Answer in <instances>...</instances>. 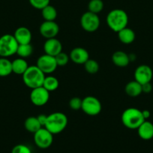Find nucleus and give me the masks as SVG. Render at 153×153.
Segmentation results:
<instances>
[{"instance_id":"1","label":"nucleus","mask_w":153,"mask_h":153,"mask_svg":"<svg viewBox=\"0 0 153 153\" xmlns=\"http://www.w3.org/2000/svg\"><path fill=\"white\" fill-rule=\"evenodd\" d=\"M128 16L127 13L122 9H113L106 16V23L112 31L118 33L127 27Z\"/></svg>"},{"instance_id":"2","label":"nucleus","mask_w":153,"mask_h":153,"mask_svg":"<svg viewBox=\"0 0 153 153\" xmlns=\"http://www.w3.org/2000/svg\"><path fill=\"white\" fill-rule=\"evenodd\" d=\"M67 125V116L62 112H54L47 115L44 128L50 131L52 134H56L64 131Z\"/></svg>"},{"instance_id":"3","label":"nucleus","mask_w":153,"mask_h":153,"mask_svg":"<svg viewBox=\"0 0 153 153\" xmlns=\"http://www.w3.org/2000/svg\"><path fill=\"white\" fill-rule=\"evenodd\" d=\"M22 76L26 86L31 89L41 87L45 79V74L37 66H28Z\"/></svg>"},{"instance_id":"4","label":"nucleus","mask_w":153,"mask_h":153,"mask_svg":"<svg viewBox=\"0 0 153 153\" xmlns=\"http://www.w3.org/2000/svg\"><path fill=\"white\" fill-rule=\"evenodd\" d=\"M122 123L129 129H137L138 127L146 120L142 116V111L135 108H129L122 114Z\"/></svg>"},{"instance_id":"5","label":"nucleus","mask_w":153,"mask_h":153,"mask_svg":"<svg viewBox=\"0 0 153 153\" xmlns=\"http://www.w3.org/2000/svg\"><path fill=\"white\" fill-rule=\"evenodd\" d=\"M19 43L14 35L4 34L0 37V56L8 58L16 54Z\"/></svg>"},{"instance_id":"6","label":"nucleus","mask_w":153,"mask_h":153,"mask_svg":"<svg viewBox=\"0 0 153 153\" xmlns=\"http://www.w3.org/2000/svg\"><path fill=\"white\" fill-rule=\"evenodd\" d=\"M80 25L82 29L88 32H94L100 26V19L97 13L87 11L80 18Z\"/></svg>"},{"instance_id":"7","label":"nucleus","mask_w":153,"mask_h":153,"mask_svg":"<svg viewBox=\"0 0 153 153\" xmlns=\"http://www.w3.org/2000/svg\"><path fill=\"white\" fill-rule=\"evenodd\" d=\"M101 103L94 97H86L82 100V111L89 116H96L101 111Z\"/></svg>"},{"instance_id":"8","label":"nucleus","mask_w":153,"mask_h":153,"mask_svg":"<svg viewBox=\"0 0 153 153\" xmlns=\"http://www.w3.org/2000/svg\"><path fill=\"white\" fill-rule=\"evenodd\" d=\"M34 141L40 149H47L53 142V134L46 128H40L34 134Z\"/></svg>"},{"instance_id":"9","label":"nucleus","mask_w":153,"mask_h":153,"mask_svg":"<svg viewBox=\"0 0 153 153\" xmlns=\"http://www.w3.org/2000/svg\"><path fill=\"white\" fill-rule=\"evenodd\" d=\"M37 66L44 74H50L57 68L55 57L44 54L39 57L37 60Z\"/></svg>"},{"instance_id":"10","label":"nucleus","mask_w":153,"mask_h":153,"mask_svg":"<svg viewBox=\"0 0 153 153\" xmlns=\"http://www.w3.org/2000/svg\"><path fill=\"white\" fill-rule=\"evenodd\" d=\"M50 99V92L43 86L32 89L30 100L36 106H43L47 103Z\"/></svg>"},{"instance_id":"11","label":"nucleus","mask_w":153,"mask_h":153,"mask_svg":"<svg viewBox=\"0 0 153 153\" xmlns=\"http://www.w3.org/2000/svg\"><path fill=\"white\" fill-rule=\"evenodd\" d=\"M153 72L151 67L146 64L140 65L134 71V80L141 85L150 82L152 79Z\"/></svg>"},{"instance_id":"12","label":"nucleus","mask_w":153,"mask_h":153,"mask_svg":"<svg viewBox=\"0 0 153 153\" xmlns=\"http://www.w3.org/2000/svg\"><path fill=\"white\" fill-rule=\"evenodd\" d=\"M40 34L46 39L53 38L59 32V26L55 21H44L39 28Z\"/></svg>"},{"instance_id":"13","label":"nucleus","mask_w":153,"mask_h":153,"mask_svg":"<svg viewBox=\"0 0 153 153\" xmlns=\"http://www.w3.org/2000/svg\"><path fill=\"white\" fill-rule=\"evenodd\" d=\"M44 50L45 54L55 57L58 53L62 52V45L56 37L46 39L44 44Z\"/></svg>"},{"instance_id":"14","label":"nucleus","mask_w":153,"mask_h":153,"mask_svg":"<svg viewBox=\"0 0 153 153\" xmlns=\"http://www.w3.org/2000/svg\"><path fill=\"white\" fill-rule=\"evenodd\" d=\"M69 57L70 59L76 64H84L89 59L88 51L82 47H76L72 49Z\"/></svg>"},{"instance_id":"15","label":"nucleus","mask_w":153,"mask_h":153,"mask_svg":"<svg viewBox=\"0 0 153 153\" xmlns=\"http://www.w3.org/2000/svg\"><path fill=\"white\" fill-rule=\"evenodd\" d=\"M14 37L19 44H27L31 43L32 33L26 27H19L16 29L14 34Z\"/></svg>"},{"instance_id":"16","label":"nucleus","mask_w":153,"mask_h":153,"mask_svg":"<svg viewBox=\"0 0 153 153\" xmlns=\"http://www.w3.org/2000/svg\"><path fill=\"white\" fill-rule=\"evenodd\" d=\"M137 133L142 140H151L153 138V124L149 121L145 120L137 128Z\"/></svg>"},{"instance_id":"17","label":"nucleus","mask_w":153,"mask_h":153,"mask_svg":"<svg viewBox=\"0 0 153 153\" xmlns=\"http://www.w3.org/2000/svg\"><path fill=\"white\" fill-rule=\"evenodd\" d=\"M112 61L117 67H124L130 63V57L123 51H116L112 54Z\"/></svg>"},{"instance_id":"18","label":"nucleus","mask_w":153,"mask_h":153,"mask_svg":"<svg viewBox=\"0 0 153 153\" xmlns=\"http://www.w3.org/2000/svg\"><path fill=\"white\" fill-rule=\"evenodd\" d=\"M135 32L130 28L125 27L118 32V37L120 41L124 44H130L135 40Z\"/></svg>"},{"instance_id":"19","label":"nucleus","mask_w":153,"mask_h":153,"mask_svg":"<svg viewBox=\"0 0 153 153\" xmlns=\"http://www.w3.org/2000/svg\"><path fill=\"white\" fill-rule=\"evenodd\" d=\"M124 91H125V93L129 97H138V96H140L142 93V85L135 80L131 81V82H129L126 85Z\"/></svg>"},{"instance_id":"20","label":"nucleus","mask_w":153,"mask_h":153,"mask_svg":"<svg viewBox=\"0 0 153 153\" xmlns=\"http://www.w3.org/2000/svg\"><path fill=\"white\" fill-rule=\"evenodd\" d=\"M28 67V63L24 58H16L12 61V72L15 74L22 75Z\"/></svg>"},{"instance_id":"21","label":"nucleus","mask_w":153,"mask_h":153,"mask_svg":"<svg viewBox=\"0 0 153 153\" xmlns=\"http://www.w3.org/2000/svg\"><path fill=\"white\" fill-rule=\"evenodd\" d=\"M24 126L27 131L31 133H34V134L36 131H38L40 128H42V126L40 125L36 117H28L26 120Z\"/></svg>"},{"instance_id":"22","label":"nucleus","mask_w":153,"mask_h":153,"mask_svg":"<svg viewBox=\"0 0 153 153\" xmlns=\"http://www.w3.org/2000/svg\"><path fill=\"white\" fill-rule=\"evenodd\" d=\"M12 72V62L8 58H0V77H6Z\"/></svg>"},{"instance_id":"23","label":"nucleus","mask_w":153,"mask_h":153,"mask_svg":"<svg viewBox=\"0 0 153 153\" xmlns=\"http://www.w3.org/2000/svg\"><path fill=\"white\" fill-rule=\"evenodd\" d=\"M42 86L46 91L51 92V91H54L58 89V86H59V82H58V79L54 76H45Z\"/></svg>"},{"instance_id":"24","label":"nucleus","mask_w":153,"mask_h":153,"mask_svg":"<svg viewBox=\"0 0 153 153\" xmlns=\"http://www.w3.org/2000/svg\"><path fill=\"white\" fill-rule=\"evenodd\" d=\"M41 14L45 21H55L57 16L56 9L53 6L48 4L42 9Z\"/></svg>"},{"instance_id":"25","label":"nucleus","mask_w":153,"mask_h":153,"mask_svg":"<svg viewBox=\"0 0 153 153\" xmlns=\"http://www.w3.org/2000/svg\"><path fill=\"white\" fill-rule=\"evenodd\" d=\"M33 53V46L31 43L27 44H19L16 50V54L20 58H25L30 57Z\"/></svg>"},{"instance_id":"26","label":"nucleus","mask_w":153,"mask_h":153,"mask_svg":"<svg viewBox=\"0 0 153 153\" xmlns=\"http://www.w3.org/2000/svg\"><path fill=\"white\" fill-rule=\"evenodd\" d=\"M104 8V3L102 0H90L88 4V11L94 13H98Z\"/></svg>"},{"instance_id":"27","label":"nucleus","mask_w":153,"mask_h":153,"mask_svg":"<svg viewBox=\"0 0 153 153\" xmlns=\"http://www.w3.org/2000/svg\"><path fill=\"white\" fill-rule=\"evenodd\" d=\"M84 67L87 73L90 74H94L99 70V64L96 61L92 59H88L84 64Z\"/></svg>"},{"instance_id":"28","label":"nucleus","mask_w":153,"mask_h":153,"mask_svg":"<svg viewBox=\"0 0 153 153\" xmlns=\"http://www.w3.org/2000/svg\"><path fill=\"white\" fill-rule=\"evenodd\" d=\"M55 59L58 67H64V66H65L68 63L70 57L67 54L64 53V52H61L58 55H56Z\"/></svg>"},{"instance_id":"29","label":"nucleus","mask_w":153,"mask_h":153,"mask_svg":"<svg viewBox=\"0 0 153 153\" xmlns=\"http://www.w3.org/2000/svg\"><path fill=\"white\" fill-rule=\"evenodd\" d=\"M28 1L33 7L38 10H42L44 7L50 4V0H28Z\"/></svg>"},{"instance_id":"30","label":"nucleus","mask_w":153,"mask_h":153,"mask_svg":"<svg viewBox=\"0 0 153 153\" xmlns=\"http://www.w3.org/2000/svg\"><path fill=\"white\" fill-rule=\"evenodd\" d=\"M82 100H81L79 97H74V98L70 99V101H69V107L72 110H80L82 107Z\"/></svg>"},{"instance_id":"31","label":"nucleus","mask_w":153,"mask_h":153,"mask_svg":"<svg viewBox=\"0 0 153 153\" xmlns=\"http://www.w3.org/2000/svg\"><path fill=\"white\" fill-rule=\"evenodd\" d=\"M11 153H32V151L29 147L26 145L18 144L12 149Z\"/></svg>"},{"instance_id":"32","label":"nucleus","mask_w":153,"mask_h":153,"mask_svg":"<svg viewBox=\"0 0 153 153\" xmlns=\"http://www.w3.org/2000/svg\"><path fill=\"white\" fill-rule=\"evenodd\" d=\"M152 90V85H151L150 82H147V83L142 85V93L145 94H149Z\"/></svg>"},{"instance_id":"33","label":"nucleus","mask_w":153,"mask_h":153,"mask_svg":"<svg viewBox=\"0 0 153 153\" xmlns=\"http://www.w3.org/2000/svg\"><path fill=\"white\" fill-rule=\"evenodd\" d=\"M46 117H47V116H46V115H44V114H40V115H39V116L37 117L39 123H40V125H41L42 126H44L45 123H46Z\"/></svg>"},{"instance_id":"34","label":"nucleus","mask_w":153,"mask_h":153,"mask_svg":"<svg viewBox=\"0 0 153 153\" xmlns=\"http://www.w3.org/2000/svg\"><path fill=\"white\" fill-rule=\"evenodd\" d=\"M142 116H143L144 119L146 120L147 119H148V118L150 117V116H151V114H150V111L148 110H143L142 111Z\"/></svg>"}]
</instances>
